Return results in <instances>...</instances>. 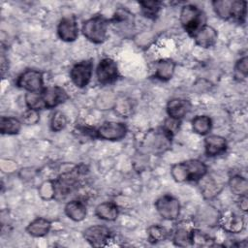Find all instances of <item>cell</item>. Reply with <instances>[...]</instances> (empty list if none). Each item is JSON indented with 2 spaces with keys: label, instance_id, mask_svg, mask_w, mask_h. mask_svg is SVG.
Here are the masks:
<instances>
[{
  "label": "cell",
  "instance_id": "obj_1",
  "mask_svg": "<svg viewBox=\"0 0 248 248\" xmlns=\"http://www.w3.org/2000/svg\"><path fill=\"white\" fill-rule=\"evenodd\" d=\"M69 99L67 91L57 85L44 87L39 92H27L24 101L27 108L41 110L50 109L65 103Z\"/></svg>",
  "mask_w": 248,
  "mask_h": 248
},
{
  "label": "cell",
  "instance_id": "obj_2",
  "mask_svg": "<svg viewBox=\"0 0 248 248\" xmlns=\"http://www.w3.org/2000/svg\"><path fill=\"white\" fill-rule=\"evenodd\" d=\"M207 173V166L198 159H189L171 166L170 174L176 182H198Z\"/></svg>",
  "mask_w": 248,
  "mask_h": 248
},
{
  "label": "cell",
  "instance_id": "obj_3",
  "mask_svg": "<svg viewBox=\"0 0 248 248\" xmlns=\"http://www.w3.org/2000/svg\"><path fill=\"white\" fill-rule=\"evenodd\" d=\"M78 166L70 171L63 172L56 179L52 180L54 187V199L61 200L76 191L80 183V176L84 171Z\"/></svg>",
  "mask_w": 248,
  "mask_h": 248
},
{
  "label": "cell",
  "instance_id": "obj_4",
  "mask_svg": "<svg viewBox=\"0 0 248 248\" xmlns=\"http://www.w3.org/2000/svg\"><path fill=\"white\" fill-rule=\"evenodd\" d=\"M108 26L109 20L102 15H97L83 21L81 33L89 42L103 44L108 37Z\"/></svg>",
  "mask_w": 248,
  "mask_h": 248
},
{
  "label": "cell",
  "instance_id": "obj_5",
  "mask_svg": "<svg viewBox=\"0 0 248 248\" xmlns=\"http://www.w3.org/2000/svg\"><path fill=\"white\" fill-rule=\"evenodd\" d=\"M179 19L183 29L191 37L206 24V16L203 11L192 4H187L182 7Z\"/></svg>",
  "mask_w": 248,
  "mask_h": 248
},
{
  "label": "cell",
  "instance_id": "obj_6",
  "mask_svg": "<svg viewBox=\"0 0 248 248\" xmlns=\"http://www.w3.org/2000/svg\"><path fill=\"white\" fill-rule=\"evenodd\" d=\"M172 137L163 126L157 128L147 135L145 140L146 148L154 154L164 153L170 148Z\"/></svg>",
  "mask_w": 248,
  "mask_h": 248
},
{
  "label": "cell",
  "instance_id": "obj_7",
  "mask_svg": "<svg viewBox=\"0 0 248 248\" xmlns=\"http://www.w3.org/2000/svg\"><path fill=\"white\" fill-rule=\"evenodd\" d=\"M157 213L165 220L173 221L179 217L180 202L171 195L166 194L158 198L154 203Z\"/></svg>",
  "mask_w": 248,
  "mask_h": 248
},
{
  "label": "cell",
  "instance_id": "obj_8",
  "mask_svg": "<svg viewBox=\"0 0 248 248\" xmlns=\"http://www.w3.org/2000/svg\"><path fill=\"white\" fill-rule=\"evenodd\" d=\"M128 128L123 122L106 121L95 129V138L105 140H120L126 137Z\"/></svg>",
  "mask_w": 248,
  "mask_h": 248
},
{
  "label": "cell",
  "instance_id": "obj_9",
  "mask_svg": "<svg viewBox=\"0 0 248 248\" xmlns=\"http://www.w3.org/2000/svg\"><path fill=\"white\" fill-rule=\"evenodd\" d=\"M109 23L113 25L120 35L123 37H130L135 29V16L126 8H118L109 19Z\"/></svg>",
  "mask_w": 248,
  "mask_h": 248
},
{
  "label": "cell",
  "instance_id": "obj_10",
  "mask_svg": "<svg viewBox=\"0 0 248 248\" xmlns=\"http://www.w3.org/2000/svg\"><path fill=\"white\" fill-rule=\"evenodd\" d=\"M94 64L92 59H86L76 63L70 70V78L78 88L86 87L93 75Z\"/></svg>",
  "mask_w": 248,
  "mask_h": 248
},
{
  "label": "cell",
  "instance_id": "obj_11",
  "mask_svg": "<svg viewBox=\"0 0 248 248\" xmlns=\"http://www.w3.org/2000/svg\"><path fill=\"white\" fill-rule=\"evenodd\" d=\"M16 84L27 92H39L44 88V77L42 72L28 69L17 77Z\"/></svg>",
  "mask_w": 248,
  "mask_h": 248
},
{
  "label": "cell",
  "instance_id": "obj_12",
  "mask_svg": "<svg viewBox=\"0 0 248 248\" xmlns=\"http://www.w3.org/2000/svg\"><path fill=\"white\" fill-rule=\"evenodd\" d=\"M96 78L98 82L103 85L114 82L119 78L116 62L109 57L101 59L96 68Z\"/></svg>",
  "mask_w": 248,
  "mask_h": 248
},
{
  "label": "cell",
  "instance_id": "obj_13",
  "mask_svg": "<svg viewBox=\"0 0 248 248\" xmlns=\"http://www.w3.org/2000/svg\"><path fill=\"white\" fill-rule=\"evenodd\" d=\"M83 238L92 246L106 245L111 238V231L104 225H93L83 231Z\"/></svg>",
  "mask_w": 248,
  "mask_h": 248
},
{
  "label": "cell",
  "instance_id": "obj_14",
  "mask_svg": "<svg viewBox=\"0 0 248 248\" xmlns=\"http://www.w3.org/2000/svg\"><path fill=\"white\" fill-rule=\"evenodd\" d=\"M78 24L75 16H67L59 20L57 25V36L66 43L74 42L78 37Z\"/></svg>",
  "mask_w": 248,
  "mask_h": 248
},
{
  "label": "cell",
  "instance_id": "obj_15",
  "mask_svg": "<svg viewBox=\"0 0 248 248\" xmlns=\"http://www.w3.org/2000/svg\"><path fill=\"white\" fill-rule=\"evenodd\" d=\"M219 223L223 230L230 233H239L245 227L244 219L231 209H228L221 214Z\"/></svg>",
  "mask_w": 248,
  "mask_h": 248
},
{
  "label": "cell",
  "instance_id": "obj_16",
  "mask_svg": "<svg viewBox=\"0 0 248 248\" xmlns=\"http://www.w3.org/2000/svg\"><path fill=\"white\" fill-rule=\"evenodd\" d=\"M191 103L183 98L170 99L167 104L168 116L176 120H181L191 110Z\"/></svg>",
  "mask_w": 248,
  "mask_h": 248
},
{
  "label": "cell",
  "instance_id": "obj_17",
  "mask_svg": "<svg viewBox=\"0 0 248 248\" xmlns=\"http://www.w3.org/2000/svg\"><path fill=\"white\" fill-rule=\"evenodd\" d=\"M192 38L194 39L197 46L203 48H208L216 44L218 33L212 26L205 24L199 31H197L192 36Z\"/></svg>",
  "mask_w": 248,
  "mask_h": 248
},
{
  "label": "cell",
  "instance_id": "obj_18",
  "mask_svg": "<svg viewBox=\"0 0 248 248\" xmlns=\"http://www.w3.org/2000/svg\"><path fill=\"white\" fill-rule=\"evenodd\" d=\"M228 147L227 140L219 135H209L204 139V153L208 157H215L223 154Z\"/></svg>",
  "mask_w": 248,
  "mask_h": 248
},
{
  "label": "cell",
  "instance_id": "obj_19",
  "mask_svg": "<svg viewBox=\"0 0 248 248\" xmlns=\"http://www.w3.org/2000/svg\"><path fill=\"white\" fill-rule=\"evenodd\" d=\"M175 70V62L171 59H159L153 63V77L161 81L170 80Z\"/></svg>",
  "mask_w": 248,
  "mask_h": 248
},
{
  "label": "cell",
  "instance_id": "obj_20",
  "mask_svg": "<svg viewBox=\"0 0 248 248\" xmlns=\"http://www.w3.org/2000/svg\"><path fill=\"white\" fill-rule=\"evenodd\" d=\"M64 212L69 219L75 222H80L86 218L87 207L84 202L80 200H72L65 204Z\"/></svg>",
  "mask_w": 248,
  "mask_h": 248
},
{
  "label": "cell",
  "instance_id": "obj_21",
  "mask_svg": "<svg viewBox=\"0 0 248 248\" xmlns=\"http://www.w3.org/2000/svg\"><path fill=\"white\" fill-rule=\"evenodd\" d=\"M50 229L51 223L49 220L43 217H37L27 225L25 231L33 237H43L49 232Z\"/></svg>",
  "mask_w": 248,
  "mask_h": 248
},
{
  "label": "cell",
  "instance_id": "obj_22",
  "mask_svg": "<svg viewBox=\"0 0 248 248\" xmlns=\"http://www.w3.org/2000/svg\"><path fill=\"white\" fill-rule=\"evenodd\" d=\"M95 215L105 221H115L119 215L118 206L112 202H104L95 207Z\"/></svg>",
  "mask_w": 248,
  "mask_h": 248
},
{
  "label": "cell",
  "instance_id": "obj_23",
  "mask_svg": "<svg viewBox=\"0 0 248 248\" xmlns=\"http://www.w3.org/2000/svg\"><path fill=\"white\" fill-rule=\"evenodd\" d=\"M198 182L200 183L201 192L205 199L214 198L222 190V186L214 178L207 175V173Z\"/></svg>",
  "mask_w": 248,
  "mask_h": 248
},
{
  "label": "cell",
  "instance_id": "obj_24",
  "mask_svg": "<svg viewBox=\"0 0 248 248\" xmlns=\"http://www.w3.org/2000/svg\"><path fill=\"white\" fill-rule=\"evenodd\" d=\"M193 228H188L183 225L177 226L172 234V242L175 246L186 247L191 246V232Z\"/></svg>",
  "mask_w": 248,
  "mask_h": 248
},
{
  "label": "cell",
  "instance_id": "obj_25",
  "mask_svg": "<svg viewBox=\"0 0 248 248\" xmlns=\"http://www.w3.org/2000/svg\"><path fill=\"white\" fill-rule=\"evenodd\" d=\"M21 121L13 116H1L0 132L2 135H16L21 129Z\"/></svg>",
  "mask_w": 248,
  "mask_h": 248
},
{
  "label": "cell",
  "instance_id": "obj_26",
  "mask_svg": "<svg viewBox=\"0 0 248 248\" xmlns=\"http://www.w3.org/2000/svg\"><path fill=\"white\" fill-rule=\"evenodd\" d=\"M191 124H192V130L194 131V133L201 136L207 135L212 128V120L207 115L195 116L192 119Z\"/></svg>",
  "mask_w": 248,
  "mask_h": 248
},
{
  "label": "cell",
  "instance_id": "obj_27",
  "mask_svg": "<svg viewBox=\"0 0 248 248\" xmlns=\"http://www.w3.org/2000/svg\"><path fill=\"white\" fill-rule=\"evenodd\" d=\"M247 2L241 0L232 1L231 19L238 23H244L246 20V9Z\"/></svg>",
  "mask_w": 248,
  "mask_h": 248
},
{
  "label": "cell",
  "instance_id": "obj_28",
  "mask_svg": "<svg viewBox=\"0 0 248 248\" xmlns=\"http://www.w3.org/2000/svg\"><path fill=\"white\" fill-rule=\"evenodd\" d=\"M141 14L150 19H155L162 9L163 3L161 1H140L139 2Z\"/></svg>",
  "mask_w": 248,
  "mask_h": 248
},
{
  "label": "cell",
  "instance_id": "obj_29",
  "mask_svg": "<svg viewBox=\"0 0 248 248\" xmlns=\"http://www.w3.org/2000/svg\"><path fill=\"white\" fill-rule=\"evenodd\" d=\"M229 187L232 191L236 196H244L247 195L248 192V183L246 178H244L241 175H233L230 178L229 180Z\"/></svg>",
  "mask_w": 248,
  "mask_h": 248
},
{
  "label": "cell",
  "instance_id": "obj_30",
  "mask_svg": "<svg viewBox=\"0 0 248 248\" xmlns=\"http://www.w3.org/2000/svg\"><path fill=\"white\" fill-rule=\"evenodd\" d=\"M213 239L210 235L202 232L199 229H192L191 232V246H213Z\"/></svg>",
  "mask_w": 248,
  "mask_h": 248
},
{
  "label": "cell",
  "instance_id": "obj_31",
  "mask_svg": "<svg viewBox=\"0 0 248 248\" xmlns=\"http://www.w3.org/2000/svg\"><path fill=\"white\" fill-rule=\"evenodd\" d=\"M212 7L217 15L222 19H231L232 1L231 0H215L212 1Z\"/></svg>",
  "mask_w": 248,
  "mask_h": 248
},
{
  "label": "cell",
  "instance_id": "obj_32",
  "mask_svg": "<svg viewBox=\"0 0 248 248\" xmlns=\"http://www.w3.org/2000/svg\"><path fill=\"white\" fill-rule=\"evenodd\" d=\"M147 234L149 241L153 243H158L165 241L170 236V232L161 225H153L148 228Z\"/></svg>",
  "mask_w": 248,
  "mask_h": 248
},
{
  "label": "cell",
  "instance_id": "obj_33",
  "mask_svg": "<svg viewBox=\"0 0 248 248\" xmlns=\"http://www.w3.org/2000/svg\"><path fill=\"white\" fill-rule=\"evenodd\" d=\"M66 125H67L66 115L60 110L55 111L50 118V129L53 132H60L66 127Z\"/></svg>",
  "mask_w": 248,
  "mask_h": 248
},
{
  "label": "cell",
  "instance_id": "obj_34",
  "mask_svg": "<svg viewBox=\"0 0 248 248\" xmlns=\"http://www.w3.org/2000/svg\"><path fill=\"white\" fill-rule=\"evenodd\" d=\"M234 70L235 73L238 77H242V78H246L248 75V58L246 55L240 57L234 66Z\"/></svg>",
  "mask_w": 248,
  "mask_h": 248
},
{
  "label": "cell",
  "instance_id": "obj_35",
  "mask_svg": "<svg viewBox=\"0 0 248 248\" xmlns=\"http://www.w3.org/2000/svg\"><path fill=\"white\" fill-rule=\"evenodd\" d=\"M40 195L42 196V198L46 200L54 199V187H53L52 180L46 181L41 185Z\"/></svg>",
  "mask_w": 248,
  "mask_h": 248
},
{
  "label": "cell",
  "instance_id": "obj_36",
  "mask_svg": "<svg viewBox=\"0 0 248 248\" xmlns=\"http://www.w3.org/2000/svg\"><path fill=\"white\" fill-rule=\"evenodd\" d=\"M39 120V111L31 108H27V110L22 114V122L26 124H35Z\"/></svg>",
  "mask_w": 248,
  "mask_h": 248
},
{
  "label": "cell",
  "instance_id": "obj_37",
  "mask_svg": "<svg viewBox=\"0 0 248 248\" xmlns=\"http://www.w3.org/2000/svg\"><path fill=\"white\" fill-rule=\"evenodd\" d=\"M179 126H180V120H176V119H173L170 117H168L165 121V124L163 125V127L167 131H169L172 136L178 131Z\"/></svg>",
  "mask_w": 248,
  "mask_h": 248
},
{
  "label": "cell",
  "instance_id": "obj_38",
  "mask_svg": "<svg viewBox=\"0 0 248 248\" xmlns=\"http://www.w3.org/2000/svg\"><path fill=\"white\" fill-rule=\"evenodd\" d=\"M239 202V208L246 212L247 211V207H248V199H247V195H244V196H240V199L238 201Z\"/></svg>",
  "mask_w": 248,
  "mask_h": 248
}]
</instances>
